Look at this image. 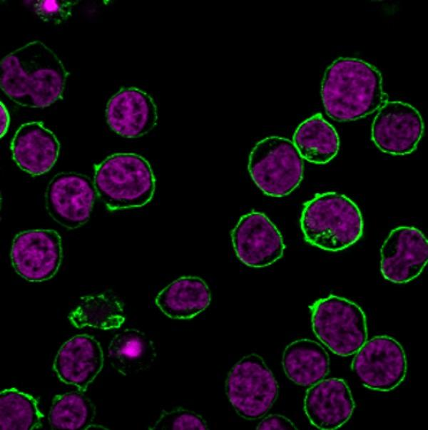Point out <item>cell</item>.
I'll list each match as a JSON object with an SVG mask.
<instances>
[{
    "instance_id": "1",
    "label": "cell",
    "mask_w": 428,
    "mask_h": 430,
    "mask_svg": "<svg viewBox=\"0 0 428 430\" xmlns=\"http://www.w3.org/2000/svg\"><path fill=\"white\" fill-rule=\"evenodd\" d=\"M1 90L24 107L46 108L62 98L69 75L61 60L44 43L31 41L0 63Z\"/></svg>"
},
{
    "instance_id": "2",
    "label": "cell",
    "mask_w": 428,
    "mask_h": 430,
    "mask_svg": "<svg viewBox=\"0 0 428 430\" xmlns=\"http://www.w3.org/2000/svg\"><path fill=\"white\" fill-rule=\"evenodd\" d=\"M321 97L328 116L340 122L362 118L387 101L381 73L368 62L350 57L339 58L327 68Z\"/></svg>"
},
{
    "instance_id": "3",
    "label": "cell",
    "mask_w": 428,
    "mask_h": 430,
    "mask_svg": "<svg viewBox=\"0 0 428 430\" xmlns=\"http://www.w3.org/2000/svg\"><path fill=\"white\" fill-rule=\"evenodd\" d=\"M363 225L356 203L337 192L317 193L304 204L300 217L305 240L332 252L355 244L362 235Z\"/></svg>"
},
{
    "instance_id": "4",
    "label": "cell",
    "mask_w": 428,
    "mask_h": 430,
    "mask_svg": "<svg viewBox=\"0 0 428 430\" xmlns=\"http://www.w3.org/2000/svg\"><path fill=\"white\" fill-rule=\"evenodd\" d=\"M97 195L111 211L140 208L155 193L156 178L150 163L133 153H118L95 165Z\"/></svg>"
},
{
    "instance_id": "5",
    "label": "cell",
    "mask_w": 428,
    "mask_h": 430,
    "mask_svg": "<svg viewBox=\"0 0 428 430\" xmlns=\"http://www.w3.org/2000/svg\"><path fill=\"white\" fill-rule=\"evenodd\" d=\"M249 173L265 195L281 198L298 187L303 178V159L290 140L272 135L258 141L248 158Z\"/></svg>"
},
{
    "instance_id": "6",
    "label": "cell",
    "mask_w": 428,
    "mask_h": 430,
    "mask_svg": "<svg viewBox=\"0 0 428 430\" xmlns=\"http://www.w3.org/2000/svg\"><path fill=\"white\" fill-rule=\"evenodd\" d=\"M310 308L315 334L333 353L352 355L367 340L365 314L352 301L330 295L317 300Z\"/></svg>"
},
{
    "instance_id": "7",
    "label": "cell",
    "mask_w": 428,
    "mask_h": 430,
    "mask_svg": "<svg viewBox=\"0 0 428 430\" xmlns=\"http://www.w3.org/2000/svg\"><path fill=\"white\" fill-rule=\"evenodd\" d=\"M225 392L239 416L254 420L263 417L272 406L278 396V384L264 359L252 353L232 367Z\"/></svg>"
},
{
    "instance_id": "8",
    "label": "cell",
    "mask_w": 428,
    "mask_h": 430,
    "mask_svg": "<svg viewBox=\"0 0 428 430\" xmlns=\"http://www.w3.org/2000/svg\"><path fill=\"white\" fill-rule=\"evenodd\" d=\"M351 368L365 387L389 391L405 379L407 362L399 342L389 336L379 335L367 340L359 349Z\"/></svg>"
},
{
    "instance_id": "9",
    "label": "cell",
    "mask_w": 428,
    "mask_h": 430,
    "mask_svg": "<svg viewBox=\"0 0 428 430\" xmlns=\"http://www.w3.org/2000/svg\"><path fill=\"white\" fill-rule=\"evenodd\" d=\"M96 195L93 182L88 176L61 173L47 186L46 208L57 223L67 229H76L88 220Z\"/></svg>"
},
{
    "instance_id": "10",
    "label": "cell",
    "mask_w": 428,
    "mask_h": 430,
    "mask_svg": "<svg viewBox=\"0 0 428 430\" xmlns=\"http://www.w3.org/2000/svg\"><path fill=\"white\" fill-rule=\"evenodd\" d=\"M11 260L15 271L29 282H43L58 272L62 260L61 238L54 230H30L13 240Z\"/></svg>"
},
{
    "instance_id": "11",
    "label": "cell",
    "mask_w": 428,
    "mask_h": 430,
    "mask_svg": "<svg viewBox=\"0 0 428 430\" xmlns=\"http://www.w3.org/2000/svg\"><path fill=\"white\" fill-rule=\"evenodd\" d=\"M424 129L422 117L414 106L400 101H387L374 118L372 140L384 153L409 154L417 148Z\"/></svg>"
},
{
    "instance_id": "12",
    "label": "cell",
    "mask_w": 428,
    "mask_h": 430,
    "mask_svg": "<svg viewBox=\"0 0 428 430\" xmlns=\"http://www.w3.org/2000/svg\"><path fill=\"white\" fill-rule=\"evenodd\" d=\"M238 259L245 265L259 268L272 265L283 255L285 245L272 222L263 213L243 215L231 232Z\"/></svg>"
},
{
    "instance_id": "13",
    "label": "cell",
    "mask_w": 428,
    "mask_h": 430,
    "mask_svg": "<svg viewBox=\"0 0 428 430\" xmlns=\"http://www.w3.org/2000/svg\"><path fill=\"white\" fill-rule=\"evenodd\" d=\"M380 255L383 277L394 283H406L419 276L426 266L428 241L416 227L399 226L390 232Z\"/></svg>"
},
{
    "instance_id": "14",
    "label": "cell",
    "mask_w": 428,
    "mask_h": 430,
    "mask_svg": "<svg viewBox=\"0 0 428 430\" xmlns=\"http://www.w3.org/2000/svg\"><path fill=\"white\" fill-rule=\"evenodd\" d=\"M355 401L345 380L322 379L310 387L304 399V411L310 422L321 430H335L352 415Z\"/></svg>"
},
{
    "instance_id": "15",
    "label": "cell",
    "mask_w": 428,
    "mask_h": 430,
    "mask_svg": "<svg viewBox=\"0 0 428 430\" xmlns=\"http://www.w3.org/2000/svg\"><path fill=\"white\" fill-rule=\"evenodd\" d=\"M106 117L109 127L119 135L143 136L157 124L158 110L152 97L134 87L124 88L108 102Z\"/></svg>"
},
{
    "instance_id": "16",
    "label": "cell",
    "mask_w": 428,
    "mask_h": 430,
    "mask_svg": "<svg viewBox=\"0 0 428 430\" xmlns=\"http://www.w3.org/2000/svg\"><path fill=\"white\" fill-rule=\"evenodd\" d=\"M103 352L93 337L77 334L58 349L53 368L63 382L85 391L103 367Z\"/></svg>"
},
{
    "instance_id": "17",
    "label": "cell",
    "mask_w": 428,
    "mask_h": 430,
    "mask_svg": "<svg viewBox=\"0 0 428 430\" xmlns=\"http://www.w3.org/2000/svg\"><path fill=\"white\" fill-rule=\"evenodd\" d=\"M59 150L60 144L54 133L37 121L23 123L11 143L14 160L32 176L49 171L58 159Z\"/></svg>"
},
{
    "instance_id": "18",
    "label": "cell",
    "mask_w": 428,
    "mask_h": 430,
    "mask_svg": "<svg viewBox=\"0 0 428 430\" xmlns=\"http://www.w3.org/2000/svg\"><path fill=\"white\" fill-rule=\"evenodd\" d=\"M211 293L206 282L198 277L184 276L164 287L155 302L167 317L189 319L203 312L210 304Z\"/></svg>"
},
{
    "instance_id": "19",
    "label": "cell",
    "mask_w": 428,
    "mask_h": 430,
    "mask_svg": "<svg viewBox=\"0 0 428 430\" xmlns=\"http://www.w3.org/2000/svg\"><path fill=\"white\" fill-rule=\"evenodd\" d=\"M282 364L289 379L302 387H311L328 374L330 358L321 344L309 339L289 344L282 353Z\"/></svg>"
},
{
    "instance_id": "20",
    "label": "cell",
    "mask_w": 428,
    "mask_h": 430,
    "mask_svg": "<svg viewBox=\"0 0 428 430\" xmlns=\"http://www.w3.org/2000/svg\"><path fill=\"white\" fill-rule=\"evenodd\" d=\"M108 356L111 366L124 376L148 369L156 358L153 341L142 331L125 329L111 339Z\"/></svg>"
},
{
    "instance_id": "21",
    "label": "cell",
    "mask_w": 428,
    "mask_h": 430,
    "mask_svg": "<svg viewBox=\"0 0 428 430\" xmlns=\"http://www.w3.org/2000/svg\"><path fill=\"white\" fill-rule=\"evenodd\" d=\"M293 143L302 159L315 164H325L332 160L340 148V138L335 128L320 113L302 122L293 135Z\"/></svg>"
},
{
    "instance_id": "22",
    "label": "cell",
    "mask_w": 428,
    "mask_h": 430,
    "mask_svg": "<svg viewBox=\"0 0 428 430\" xmlns=\"http://www.w3.org/2000/svg\"><path fill=\"white\" fill-rule=\"evenodd\" d=\"M68 319L77 328L91 327L101 329L119 328L125 321L121 302L108 293L82 297Z\"/></svg>"
},
{
    "instance_id": "23",
    "label": "cell",
    "mask_w": 428,
    "mask_h": 430,
    "mask_svg": "<svg viewBox=\"0 0 428 430\" xmlns=\"http://www.w3.org/2000/svg\"><path fill=\"white\" fill-rule=\"evenodd\" d=\"M0 416L1 430H32L41 426L44 415L31 395L10 388L0 393Z\"/></svg>"
},
{
    "instance_id": "24",
    "label": "cell",
    "mask_w": 428,
    "mask_h": 430,
    "mask_svg": "<svg viewBox=\"0 0 428 430\" xmlns=\"http://www.w3.org/2000/svg\"><path fill=\"white\" fill-rule=\"evenodd\" d=\"M96 416V407L83 391L56 395L49 413L53 429H88Z\"/></svg>"
},
{
    "instance_id": "25",
    "label": "cell",
    "mask_w": 428,
    "mask_h": 430,
    "mask_svg": "<svg viewBox=\"0 0 428 430\" xmlns=\"http://www.w3.org/2000/svg\"><path fill=\"white\" fill-rule=\"evenodd\" d=\"M208 425L203 418L195 412L176 408L170 411L163 410L151 430H206Z\"/></svg>"
},
{
    "instance_id": "26",
    "label": "cell",
    "mask_w": 428,
    "mask_h": 430,
    "mask_svg": "<svg viewBox=\"0 0 428 430\" xmlns=\"http://www.w3.org/2000/svg\"><path fill=\"white\" fill-rule=\"evenodd\" d=\"M77 1L37 0L24 3L31 11L44 22L59 24L66 21L72 14Z\"/></svg>"
},
{
    "instance_id": "27",
    "label": "cell",
    "mask_w": 428,
    "mask_h": 430,
    "mask_svg": "<svg viewBox=\"0 0 428 430\" xmlns=\"http://www.w3.org/2000/svg\"><path fill=\"white\" fill-rule=\"evenodd\" d=\"M258 430H297V428L287 417L271 414L265 417L257 426Z\"/></svg>"
},
{
    "instance_id": "28",
    "label": "cell",
    "mask_w": 428,
    "mask_h": 430,
    "mask_svg": "<svg viewBox=\"0 0 428 430\" xmlns=\"http://www.w3.org/2000/svg\"><path fill=\"white\" fill-rule=\"evenodd\" d=\"M9 126V112L1 102V138H2L6 133Z\"/></svg>"
}]
</instances>
